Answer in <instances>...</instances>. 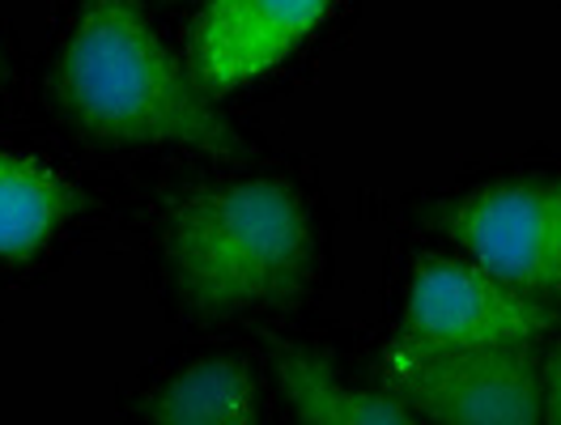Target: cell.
<instances>
[{"label": "cell", "instance_id": "10", "mask_svg": "<svg viewBox=\"0 0 561 425\" xmlns=\"http://www.w3.org/2000/svg\"><path fill=\"white\" fill-rule=\"evenodd\" d=\"M540 422L561 425V341L558 349L540 361Z\"/></svg>", "mask_w": 561, "mask_h": 425}, {"label": "cell", "instance_id": "7", "mask_svg": "<svg viewBox=\"0 0 561 425\" xmlns=\"http://www.w3.org/2000/svg\"><path fill=\"white\" fill-rule=\"evenodd\" d=\"M273 366L298 425H413V409L391 388H353L298 345H273Z\"/></svg>", "mask_w": 561, "mask_h": 425}, {"label": "cell", "instance_id": "9", "mask_svg": "<svg viewBox=\"0 0 561 425\" xmlns=\"http://www.w3.org/2000/svg\"><path fill=\"white\" fill-rule=\"evenodd\" d=\"M77 209V192L38 158L0 149V255L38 251Z\"/></svg>", "mask_w": 561, "mask_h": 425}, {"label": "cell", "instance_id": "5", "mask_svg": "<svg viewBox=\"0 0 561 425\" xmlns=\"http://www.w3.org/2000/svg\"><path fill=\"white\" fill-rule=\"evenodd\" d=\"M558 323V311L515 285L497 282L472 260L421 255L404 289L400 336L447 349L536 345Z\"/></svg>", "mask_w": 561, "mask_h": 425}, {"label": "cell", "instance_id": "2", "mask_svg": "<svg viewBox=\"0 0 561 425\" xmlns=\"http://www.w3.org/2000/svg\"><path fill=\"white\" fill-rule=\"evenodd\" d=\"M167 264L183 302L205 315L289 302L311 277L316 230L289 183L230 179L171 205Z\"/></svg>", "mask_w": 561, "mask_h": 425}, {"label": "cell", "instance_id": "8", "mask_svg": "<svg viewBox=\"0 0 561 425\" xmlns=\"http://www.w3.org/2000/svg\"><path fill=\"white\" fill-rule=\"evenodd\" d=\"M153 425H264L255 383L234 357H196L149 404Z\"/></svg>", "mask_w": 561, "mask_h": 425}, {"label": "cell", "instance_id": "3", "mask_svg": "<svg viewBox=\"0 0 561 425\" xmlns=\"http://www.w3.org/2000/svg\"><path fill=\"white\" fill-rule=\"evenodd\" d=\"M383 375L387 388L434 425H545L540 357L531 345L447 349L396 336Z\"/></svg>", "mask_w": 561, "mask_h": 425}, {"label": "cell", "instance_id": "1", "mask_svg": "<svg viewBox=\"0 0 561 425\" xmlns=\"http://www.w3.org/2000/svg\"><path fill=\"white\" fill-rule=\"evenodd\" d=\"M60 106L103 141L243 153L239 133L213 111L196 77L179 69L137 0H81L60 56Z\"/></svg>", "mask_w": 561, "mask_h": 425}, {"label": "cell", "instance_id": "4", "mask_svg": "<svg viewBox=\"0 0 561 425\" xmlns=\"http://www.w3.org/2000/svg\"><path fill=\"white\" fill-rule=\"evenodd\" d=\"M472 264L540 302L561 298V175H502L438 209Z\"/></svg>", "mask_w": 561, "mask_h": 425}, {"label": "cell", "instance_id": "6", "mask_svg": "<svg viewBox=\"0 0 561 425\" xmlns=\"http://www.w3.org/2000/svg\"><path fill=\"white\" fill-rule=\"evenodd\" d=\"M332 4L336 0H205L187 35V72L205 94H230L294 56Z\"/></svg>", "mask_w": 561, "mask_h": 425}]
</instances>
